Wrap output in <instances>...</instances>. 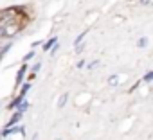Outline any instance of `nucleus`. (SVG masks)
<instances>
[{
	"mask_svg": "<svg viewBox=\"0 0 153 140\" xmlns=\"http://www.w3.org/2000/svg\"><path fill=\"white\" fill-rule=\"evenodd\" d=\"M22 115H24V113L16 111V113H15V115L9 119V124H7V126H15V124H18V122H20V119H22Z\"/></svg>",
	"mask_w": 153,
	"mask_h": 140,
	"instance_id": "nucleus-3",
	"label": "nucleus"
},
{
	"mask_svg": "<svg viewBox=\"0 0 153 140\" xmlns=\"http://www.w3.org/2000/svg\"><path fill=\"white\" fill-rule=\"evenodd\" d=\"M67 101H68V95H67V94H63V95L58 99V108H63V106L67 104Z\"/></svg>",
	"mask_w": 153,
	"mask_h": 140,
	"instance_id": "nucleus-8",
	"label": "nucleus"
},
{
	"mask_svg": "<svg viewBox=\"0 0 153 140\" xmlns=\"http://www.w3.org/2000/svg\"><path fill=\"white\" fill-rule=\"evenodd\" d=\"M119 79H121V76H117V74H115V76H110V77H108V83H110L112 86H117V85L121 83Z\"/></svg>",
	"mask_w": 153,
	"mask_h": 140,
	"instance_id": "nucleus-6",
	"label": "nucleus"
},
{
	"mask_svg": "<svg viewBox=\"0 0 153 140\" xmlns=\"http://www.w3.org/2000/svg\"><path fill=\"white\" fill-rule=\"evenodd\" d=\"M54 43H58V38L56 36H52V38H49L45 43H43V52H49V49L54 45Z\"/></svg>",
	"mask_w": 153,
	"mask_h": 140,
	"instance_id": "nucleus-2",
	"label": "nucleus"
},
{
	"mask_svg": "<svg viewBox=\"0 0 153 140\" xmlns=\"http://www.w3.org/2000/svg\"><path fill=\"white\" fill-rule=\"evenodd\" d=\"M40 68H42V63L38 61V63H34V65H33V72H38Z\"/></svg>",
	"mask_w": 153,
	"mask_h": 140,
	"instance_id": "nucleus-13",
	"label": "nucleus"
},
{
	"mask_svg": "<svg viewBox=\"0 0 153 140\" xmlns=\"http://www.w3.org/2000/svg\"><path fill=\"white\" fill-rule=\"evenodd\" d=\"M34 56H36V52H34V49H33V50H31V52H27V56H25V57H24V61H29V59H33V57H34Z\"/></svg>",
	"mask_w": 153,
	"mask_h": 140,
	"instance_id": "nucleus-11",
	"label": "nucleus"
},
{
	"mask_svg": "<svg viewBox=\"0 0 153 140\" xmlns=\"http://www.w3.org/2000/svg\"><path fill=\"white\" fill-rule=\"evenodd\" d=\"M24 99H25V95H20V94H18V97H16V99H15V101L9 104V110H15V108H16V106H18V104L24 101Z\"/></svg>",
	"mask_w": 153,
	"mask_h": 140,
	"instance_id": "nucleus-4",
	"label": "nucleus"
},
{
	"mask_svg": "<svg viewBox=\"0 0 153 140\" xmlns=\"http://www.w3.org/2000/svg\"><path fill=\"white\" fill-rule=\"evenodd\" d=\"M87 34H88V29H87V31H83L81 34H78V38L74 40V47H76V45H79V43H81V41L85 40V36H87Z\"/></svg>",
	"mask_w": 153,
	"mask_h": 140,
	"instance_id": "nucleus-5",
	"label": "nucleus"
},
{
	"mask_svg": "<svg viewBox=\"0 0 153 140\" xmlns=\"http://www.w3.org/2000/svg\"><path fill=\"white\" fill-rule=\"evenodd\" d=\"M20 86H22V85H20ZM29 88H31V83H25V85L20 88V95H25V94L29 92Z\"/></svg>",
	"mask_w": 153,
	"mask_h": 140,
	"instance_id": "nucleus-9",
	"label": "nucleus"
},
{
	"mask_svg": "<svg viewBox=\"0 0 153 140\" xmlns=\"http://www.w3.org/2000/svg\"><path fill=\"white\" fill-rule=\"evenodd\" d=\"M76 66H78V68H83V66H85V59H81V61H79L78 65H76Z\"/></svg>",
	"mask_w": 153,
	"mask_h": 140,
	"instance_id": "nucleus-15",
	"label": "nucleus"
},
{
	"mask_svg": "<svg viewBox=\"0 0 153 140\" xmlns=\"http://www.w3.org/2000/svg\"><path fill=\"white\" fill-rule=\"evenodd\" d=\"M96 66H99V61H92V63L88 65V68H90V70H94Z\"/></svg>",
	"mask_w": 153,
	"mask_h": 140,
	"instance_id": "nucleus-14",
	"label": "nucleus"
},
{
	"mask_svg": "<svg viewBox=\"0 0 153 140\" xmlns=\"http://www.w3.org/2000/svg\"><path fill=\"white\" fill-rule=\"evenodd\" d=\"M149 2H151V0H140V4H142V6H148Z\"/></svg>",
	"mask_w": 153,
	"mask_h": 140,
	"instance_id": "nucleus-16",
	"label": "nucleus"
},
{
	"mask_svg": "<svg viewBox=\"0 0 153 140\" xmlns=\"http://www.w3.org/2000/svg\"><path fill=\"white\" fill-rule=\"evenodd\" d=\"M27 68H29V66H27L25 63H24V65L18 68V72H16V81H15V85H16V86H20V85H22V79H24L25 72H27Z\"/></svg>",
	"mask_w": 153,
	"mask_h": 140,
	"instance_id": "nucleus-1",
	"label": "nucleus"
},
{
	"mask_svg": "<svg viewBox=\"0 0 153 140\" xmlns=\"http://www.w3.org/2000/svg\"><path fill=\"white\" fill-rule=\"evenodd\" d=\"M27 108H29V102H27V101H25V99H24V101H22V102H20V104H18V106H16V108H15V110H18V111H20V113H24V111H25V110H27Z\"/></svg>",
	"mask_w": 153,
	"mask_h": 140,
	"instance_id": "nucleus-7",
	"label": "nucleus"
},
{
	"mask_svg": "<svg viewBox=\"0 0 153 140\" xmlns=\"http://www.w3.org/2000/svg\"><path fill=\"white\" fill-rule=\"evenodd\" d=\"M148 45V38H140L139 40V47H146Z\"/></svg>",
	"mask_w": 153,
	"mask_h": 140,
	"instance_id": "nucleus-12",
	"label": "nucleus"
},
{
	"mask_svg": "<svg viewBox=\"0 0 153 140\" xmlns=\"http://www.w3.org/2000/svg\"><path fill=\"white\" fill-rule=\"evenodd\" d=\"M142 81H144V83H151V81H153V72H146V76H144Z\"/></svg>",
	"mask_w": 153,
	"mask_h": 140,
	"instance_id": "nucleus-10",
	"label": "nucleus"
}]
</instances>
